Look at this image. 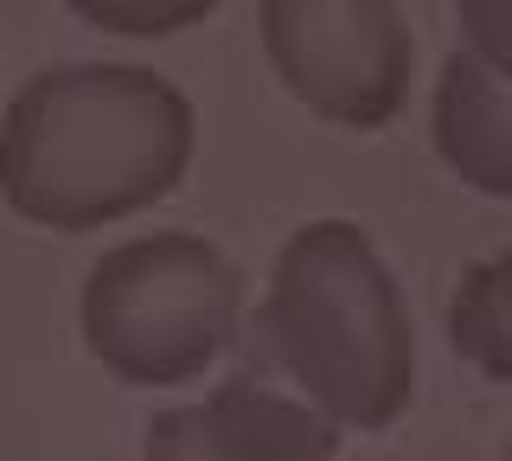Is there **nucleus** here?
Returning <instances> with one entry per match:
<instances>
[{
	"mask_svg": "<svg viewBox=\"0 0 512 461\" xmlns=\"http://www.w3.org/2000/svg\"><path fill=\"white\" fill-rule=\"evenodd\" d=\"M346 429L308 404L288 378L269 365L256 346L218 378L205 397L148 417V455H180V461H327L340 455Z\"/></svg>",
	"mask_w": 512,
	"mask_h": 461,
	"instance_id": "39448f33",
	"label": "nucleus"
},
{
	"mask_svg": "<svg viewBox=\"0 0 512 461\" xmlns=\"http://www.w3.org/2000/svg\"><path fill=\"white\" fill-rule=\"evenodd\" d=\"M455 26L480 65L512 77V0H455Z\"/></svg>",
	"mask_w": 512,
	"mask_h": 461,
	"instance_id": "1a4fd4ad",
	"label": "nucleus"
},
{
	"mask_svg": "<svg viewBox=\"0 0 512 461\" xmlns=\"http://www.w3.org/2000/svg\"><path fill=\"white\" fill-rule=\"evenodd\" d=\"M84 26L96 33H116V39H173L186 26L212 20L218 0H64Z\"/></svg>",
	"mask_w": 512,
	"mask_h": 461,
	"instance_id": "6e6552de",
	"label": "nucleus"
},
{
	"mask_svg": "<svg viewBox=\"0 0 512 461\" xmlns=\"http://www.w3.org/2000/svg\"><path fill=\"white\" fill-rule=\"evenodd\" d=\"M199 116L148 65L39 71L0 116V199L39 231H103L186 180Z\"/></svg>",
	"mask_w": 512,
	"mask_h": 461,
	"instance_id": "f257e3e1",
	"label": "nucleus"
},
{
	"mask_svg": "<svg viewBox=\"0 0 512 461\" xmlns=\"http://www.w3.org/2000/svg\"><path fill=\"white\" fill-rule=\"evenodd\" d=\"M263 58L308 116L372 135L404 109L416 39L397 0H263Z\"/></svg>",
	"mask_w": 512,
	"mask_h": 461,
	"instance_id": "20e7f679",
	"label": "nucleus"
},
{
	"mask_svg": "<svg viewBox=\"0 0 512 461\" xmlns=\"http://www.w3.org/2000/svg\"><path fill=\"white\" fill-rule=\"evenodd\" d=\"M436 154L468 193L512 199V77L480 65L468 45L442 58L436 77Z\"/></svg>",
	"mask_w": 512,
	"mask_h": 461,
	"instance_id": "423d86ee",
	"label": "nucleus"
},
{
	"mask_svg": "<svg viewBox=\"0 0 512 461\" xmlns=\"http://www.w3.org/2000/svg\"><path fill=\"white\" fill-rule=\"evenodd\" d=\"M244 282L218 244L192 231H148L103 250L84 276L77 327L116 385L186 391L231 353Z\"/></svg>",
	"mask_w": 512,
	"mask_h": 461,
	"instance_id": "7ed1b4c3",
	"label": "nucleus"
},
{
	"mask_svg": "<svg viewBox=\"0 0 512 461\" xmlns=\"http://www.w3.org/2000/svg\"><path fill=\"white\" fill-rule=\"evenodd\" d=\"M250 346L340 429H391L416 397V333L378 244L346 218H314L282 244Z\"/></svg>",
	"mask_w": 512,
	"mask_h": 461,
	"instance_id": "f03ea898",
	"label": "nucleus"
},
{
	"mask_svg": "<svg viewBox=\"0 0 512 461\" xmlns=\"http://www.w3.org/2000/svg\"><path fill=\"white\" fill-rule=\"evenodd\" d=\"M448 340L468 365L512 385V250L468 269V282L448 301Z\"/></svg>",
	"mask_w": 512,
	"mask_h": 461,
	"instance_id": "0eeeda50",
	"label": "nucleus"
}]
</instances>
